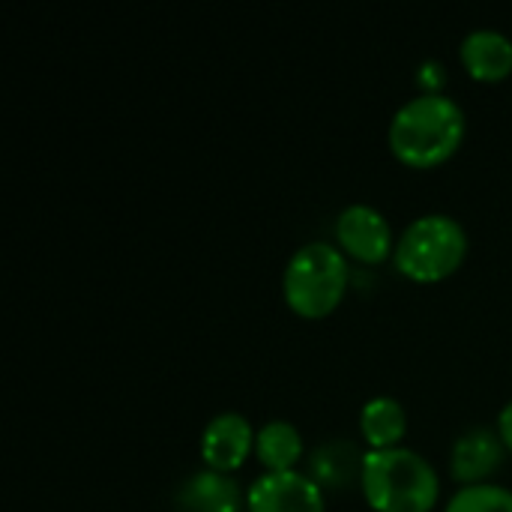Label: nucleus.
Returning <instances> with one entry per match:
<instances>
[{"mask_svg":"<svg viewBox=\"0 0 512 512\" xmlns=\"http://www.w3.org/2000/svg\"><path fill=\"white\" fill-rule=\"evenodd\" d=\"M465 111L444 93H420L399 105L390 120L387 141L393 156L408 168H438L465 141Z\"/></svg>","mask_w":512,"mask_h":512,"instance_id":"obj_1","label":"nucleus"},{"mask_svg":"<svg viewBox=\"0 0 512 512\" xmlns=\"http://www.w3.org/2000/svg\"><path fill=\"white\" fill-rule=\"evenodd\" d=\"M360 489L375 512H432L441 480L417 450H366Z\"/></svg>","mask_w":512,"mask_h":512,"instance_id":"obj_2","label":"nucleus"},{"mask_svg":"<svg viewBox=\"0 0 512 512\" xmlns=\"http://www.w3.org/2000/svg\"><path fill=\"white\" fill-rule=\"evenodd\" d=\"M348 261L336 243H303L285 264L282 297L288 309L306 321H321L339 309L348 291Z\"/></svg>","mask_w":512,"mask_h":512,"instance_id":"obj_3","label":"nucleus"},{"mask_svg":"<svg viewBox=\"0 0 512 512\" xmlns=\"http://www.w3.org/2000/svg\"><path fill=\"white\" fill-rule=\"evenodd\" d=\"M468 255V231L447 213L417 216L396 240L393 264L411 282H441L453 276Z\"/></svg>","mask_w":512,"mask_h":512,"instance_id":"obj_4","label":"nucleus"},{"mask_svg":"<svg viewBox=\"0 0 512 512\" xmlns=\"http://www.w3.org/2000/svg\"><path fill=\"white\" fill-rule=\"evenodd\" d=\"M336 243L360 264H384L396 252L393 228L372 204H348L336 216Z\"/></svg>","mask_w":512,"mask_h":512,"instance_id":"obj_5","label":"nucleus"},{"mask_svg":"<svg viewBox=\"0 0 512 512\" xmlns=\"http://www.w3.org/2000/svg\"><path fill=\"white\" fill-rule=\"evenodd\" d=\"M324 489L306 471L261 474L246 489V512H324Z\"/></svg>","mask_w":512,"mask_h":512,"instance_id":"obj_6","label":"nucleus"},{"mask_svg":"<svg viewBox=\"0 0 512 512\" xmlns=\"http://www.w3.org/2000/svg\"><path fill=\"white\" fill-rule=\"evenodd\" d=\"M255 429L252 423L237 411L216 414L201 435V459L204 468L219 474H234L246 465V459L255 453Z\"/></svg>","mask_w":512,"mask_h":512,"instance_id":"obj_7","label":"nucleus"},{"mask_svg":"<svg viewBox=\"0 0 512 512\" xmlns=\"http://www.w3.org/2000/svg\"><path fill=\"white\" fill-rule=\"evenodd\" d=\"M504 453L507 447L498 429L474 426L456 438L453 453H450V474L462 486H480L504 465Z\"/></svg>","mask_w":512,"mask_h":512,"instance_id":"obj_8","label":"nucleus"},{"mask_svg":"<svg viewBox=\"0 0 512 512\" xmlns=\"http://www.w3.org/2000/svg\"><path fill=\"white\" fill-rule=\"evenodd\" d=\"M174 510L177 512H243L246 495L240 492L237 480L231 474L219 471H198L186 477L174 492Z\"/></svg>","mask_w":512,"mask_h":512,"instance_id":"obj_9","label":"nucleus"},{"mask_svg":"<svg viewBox=\"0 0 512 512\" xmlns=\"http://www.w3.org/2000/svg\"><path fill=\"white\" fill-rule=\"evenodd\" d=\"M363 459L366 453L345 438L318 444L306 459V474L324 489V492H348L360 486L363 477Z\"/></svg>","mask_w":512,"mask_h":512,"instance_id":"obj_10","label":"nucleus"},{"mask_svg":"<svg viewBox=\"0 0 512 512\" xmlns=\"http://www.w3.org/2000/svg\"><path fill=\"white\" fill-rule=\"evenodd\" d=\"M459 57L474 81H504L512 72V39L495 27H477L462 39Z\"/></svg>","mask_w":512,"mask_h":512,"instance_id":"obj_11","label":"nucleus"},{"mask_svg":"<svg viewBox=\"0 0 512 512\" xmlns=\"http://www.w3.org/2000/svg\"><path fill=\"white\" fill-rule=\"evenodd\" d=\"M303 453H306L303 435L288 420H270L255 435V456L264 474L297 471V462L303 459Z\"/></svg>","mask_w":512,"mask_h":512,"instance_id":"obj_12","label":"nucleus"},{"mask_svg":"<svg viewBox=\"0 0 512 512\" xmlns=\"http://www.w3.org/2000/svg\"><path fill=\"white\" fill-rule=\"evenodd\" d=\"M408 432V414L399 399L375 396L360 408V435L372 450H393Z\"/></svg>","mask_w":512,"mask_h":512,"instance_id":"obj_13","label":"nucleus"},{"mask_svg":"<svg viewBox=\"0 0 512 512\" xmlns=\"http://www.w3.org/2000/svg\"><path fill=\"white\" fill-rule=\"evenodd\" d=\"M444 512H512V489L498 483L462 486Z\"/></svg>","mask_w":512,"mask_h":512,"instance_id":"obj_14","label":"nucleus"},{"mask_svg":"<svg viewBox=\"0 0 512 512\" xmlns=\"http://www.w3.org/2000/svg\"><path fill=\"white\" fill-rule=\"evenodd\" d=\"M447 84V66L441 60H426L417 69V87L420 93H444Z\"/></svg>","mask_w":512,"mask_h":512,"instance_id":"obj_15","label":"nucleus"},{"mask_svg":"<svg viewBox=\"0 0 512 512\" xmlns=\"http://www.w3.org/2000/svg\"><path fill=\"white\" fill-rule=\"evenodd\" d=\"M498 435H501L504 447L512 453V402L504 405V411H501V417H498Z\"/></svg>","mask_w":512,"mask_h":512,"instance_id":"obj_16","label":"nucleus"}]
</instances>
